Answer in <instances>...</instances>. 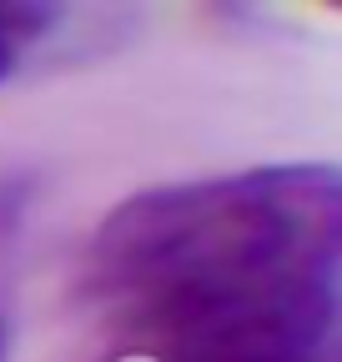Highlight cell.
Segmentation results:
<instances>
[{
  "instance_id": "obj_4",
  "label": "cell",
  "mask_w": 342,
  "mask_h": 362,
  "mask_svg": "<svg viewBox=\"0 0 342 362\" xmlns=\"http://www.w3.org/2000/svg\"><path fill=\"white\" fill-rule=\"evenodd\" d=\"M6 352H11V327H6V317H0V362H6Z\"/></svg>"
},
{
  "instance_id": "obj_2",
  "label": "cell",
  "mask_w": 342,
  "mask_h": 362,
  "mask_svg": "<svg viewBox=\"0 0 342 362\" xmlns=\"http://www.w3.org/2000/svg\"><path fill=\"white\" fill-rule=\"evenodd\" d=\"M66 21L61 6H40V0H0V81H11Z\"/></svg>"
},
{
  "instance_id": "obj_3",
  "label": "cell",
  "mask_w": 342,
  "mask_h": 362,
  "mask_svg": "<svg viewBox=\"0 0 342 362\" xmlns=\"http://www.w3.org/2000/svg\"><path fill=\"white\" fill-rule=\"evenodd\" d=\"M30 197H35V181L20 176V171H0V252H6L20 226H25V211H30Z\"/></svg>"
},
{
  "instance_id": "obj_1",
  "label": "cell",
  "mask_w": 342,
  "mask_h": 362,
  "mask_svg": "<svg viewBox=\"0 0 342 362\" xmlns=\"http://www.w3.org/2000/svg\"><path fill=\"white\" fill-rule=\"evenodd\" d=\"M81 287L131 362H342V176L282 161L136 192Z\"/></svg>"
}]
</instances>
